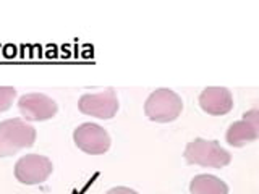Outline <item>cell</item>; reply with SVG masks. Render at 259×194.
<instances>
[{"mask_svg": "<svg viewBox=\"0 0 259 194\" xmlns=\"http://www.w3.org/2000/svg\"><path fill=\"white\" fill-rule=\"evenodd\" d=\"M107 194H138L136 191L125 188V186H118V188H112L107 191Z\"/></svg>", "mask_w": 259, "mask_h": 194, "instance_id": "obj_12", "label": "cell"}, {"mask_svg": "<svg viewBox=\"0 0 259 194\" xmlns=\"http://www.w3.org/2000/svg\"><path fill=\"white\" fill-rule=\"evenodd\" d=\"M18 107L21 115L29 121H44L57 113V102L46 94L31 92L20 97Z\"/></svg>", "mask_w": 259, "mask_h": 194, "instance_id": "obj_7", "label": "cell"}, {"mask_svg": "<svg viewBox=\"0 0 259 194\" xmlns=\"http://www.w3.org/2000/svg\"><path fill=\"white\" fill-rule=\"evenodd\" d=\"M259 136V113L256 109L243 115V120L235 121L227 131V142L233 148H241L248 142H253Z\"/></svg>", "mask_w": 259, "mask_h": 194, "instance_id": "obj_8", "label": "cell"}, {"mask_svg": "<svg viewBox=\"0 0 259 194\" xmlns=\"http://www.w3.org/2000/svg\"><path fill=\"white\" fill-rule=\"evenodd\" d=\"M183 110V101L182 97L172 89H157L154 91L144 105V112L149 120L159 121V123H168L180 117Z\"/></svg>", "mask_w": 259, "mask_h": 194, "instance_id": "obj_2", "label": "cell"}, {"mask_svg": "<svg viewBox=\"0 0 259 194\" xmlns=\"http://www.w3.org/2000/svg\"><path fill=\"white\" fill-rule=\"evenodd\" d=\"M201 109L210 115H225L233 107V97L227 87L210 86L206 87L199 95Z\"/></svg>", "mask_w": 259, "mask_h": 194, "instance_id": "obj_9", "label": "cell"}, {"mask_svg": "<svg viewBox=\"0 0 259 194\" xmlns=\"http://www.w3.org/2000/svg\"><path fill=\"white\" fill-rule=\"evenodd\" d=\"M185 159L188 164H196L201 167L222 168L230 164L232 156L217 141H206L196 137L188 142L185 149Z\"/></svg>", "mask_w": 259, "mask_h": 194, "instance_id": "obj_3", "label": "cell"}, {"mask_svg": "<svg viewBox=\"0 0 259 194\" xmlns=\"http://www.w3.org/2000/svg\"><path fill=\"white\" fill-rule=\"evenodd\" d=\"M190 191L191 194H229V186L214 175H198L191 180Z\"/></svg>", "mask_w": 259, "mask_h": 194, "instance_id": "obj_10", "label": "cell"}, {"mask_svg": "<svg viewBox=\"0 0 259 194\" xmlns=\"http://www.w3.org/2000/svg\"><path fill=\"white\" fill-rule=\"evenodd\" d=\"M75 144L86 154H104L110 148V136L105 129L96 123H83L73 133Z\"/></svg>", "mask_w": 259, "mask_h": 194, "instance_id": "obj_5", "label": "cell"}, {"mask_svg": "<svg viewBox=\"0 0 259 194\" xmlns=\"http://www.w3.org/2000/svg\"><path fill=\"white\" fill-rule=\"evenodd\" d=\"M36 141V129L21 118L0 123V157H10L23 148H31Z\"/></svg>", "mask_w": 259, "mask_h": 194, "instance_id": "obj_1", "label": "cell"}, {"mask_svg": "<svg viewBox=\"0 0 259 194\" xmlns=\"http://www.w3.org/2000/svg\"><path fill=\"white\" fill-rule=\"evenodd\" d=\"M16 95V89L12 86H0V112H5L12 107Z\"/></svg>", "mask_w": 259, "mask_h": 194, "instance_id": "obj_11", "label": "cell"}, {"mask_svg": "<svg viewBox=\"0 0 259 194\" xmlns=\"http://www.w3.org/2000/svg\"><path fill=\"white\" fill-rule=\"evenodd\" d=\"M54 170L52 162L39 154L21 157L15 165V176L23 184H39L51 176Z\"/></svg>", "mask_w": 259, "mask_h": 194, "instance_id": "obj_4", "label": "cell"}, {"mask_svg": "<svg viewBox=\"0 0 259 194\" xmlns=\"http://www.w3.org/2000/svg\"><path fill=\"white\" fill-rule=\"evenodd\" d=\"M78 107L86 115H91L101 120H109L112 117H115V113L118 110V99L113 89H107L104 92L81 95Z\"/></svg>", "mask_w": 259, "mask_h": 194, "instance_id": "obj_6", "label": "cell"}]
</instances>
